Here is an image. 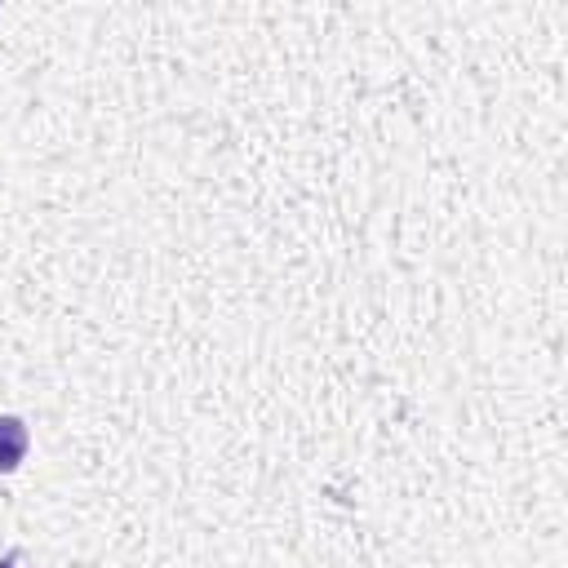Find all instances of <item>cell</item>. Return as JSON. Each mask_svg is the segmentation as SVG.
Listing matches in <instances>:
<instances>
[{"instance_id":"6da1fadb","label":"cell","mask_w":568,"mask_h":568,"mask_svg":"<svg viewBox=\"0 0 568 568\" xmlns=\"http://www.w3.org/2000/svg\"><path fill=\"white\" fill-rule=\"evenodd\" d=\"M27 453V426L22 417H0V470H13Z\"/></svg>"},{"instance_id":"7a4b0ae2","label":"cell","mask_w":568,"mask_h":568,"mask_svg":"<svg viewBox=\"0 0 568 568\" xmlns=\"http://www.w3.org/2000/svg\"><path fill=\"white\" fill-rule=\"evenodd\" d=\"M0 568H18V555H9V559H4V564H0Z\"/></svg>"}]
</instances>
